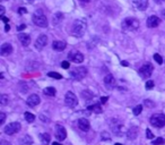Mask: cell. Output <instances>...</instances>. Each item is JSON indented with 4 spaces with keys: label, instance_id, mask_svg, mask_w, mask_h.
Wrapping results in <instances>:
<instances>
[{
    "label": "cell",
    "instance_id": "cell-32",
    "mask_svg": "<svg viewBox=\"0 0 165 145\" xmlns=\"http://www.w3.org/2000/svg\"><path fill=\"white\" fill-rule=\"evenodd\" d=\"M154 59H155L156 61H157V63H163V59H162V57H160V54H157V53H155L154 54Z\"/></svg>",
    "mask_w": 165,
    "mask_h": 145
},
{
    "label": "cell",
    "instance_id": "cell-2",
    "mask_svg": "<svg viewBox=\"0 0 165 145\" xmlns=\"http://www.w3.org/2000/svg\"><path fill=\"white\" fill-rule=\"evenodd\" d=\"M121 26L123 31H136L139 27V22L134 17H128L122 22Z\"/></svg>",
    "mask_w": 165,
    "mask_h": 145
},
{
    "label": "cell",
    "instance_id": "cell-36",
    "mask_svg": "<svg viewBox=\"0 0 165 145\" xmlns=\"http://www.w3.org/2000/svg\"><path fill=\"white\" fill-rule=\"evenodd\" d=\"M69 66H70V65H69L68 61H62V63H61V67H62L63 69H68Z\"/></svg>",
    "mask_w": 165,
    "mask_h": 145
},
{
    "label": "cell",
    "instance_id": "cell-24",
    "mask_svg": "<svg viewBox=\"0 0 165 145\" xmlns=\"http://www.w3.org/2000/svg\"><path fill=\"white\" fill-rule=\"evenodd\" d=\"M20 143H22V145H32L33 144V138L29 135H25L23 137V140H20Z\"/></svg>",
    "mask_w": 165,
    "mask_h": 145
},
{
    "label": "cell",
    "instance_id": "cell-38",
    "mask_svg": "<svg viewBox=\"0 0 165 145\" xmlns=\"http://www.w3.org/2000/svg\"><path fill=\"white\" fill-rule=\"evenodd\" d=\"M102 138L103 140H110V136H107V133H102Z\"/></svg>",
    "mask_w": 165,
    "mask_h": 145
},
{
    "label": "cell",
    "instance_id": "cell-44",
    "mask_svg": "<svg viewBox=\"0 0 165 145\" xmlns=\"http://www.w3.org/2000/svg\"><path fill=\"white\" fill-rule=\"evenodd\" d=\"M4 13H5V8H4V6H0V15L4 16Z\"/></svg>",
    "mask_w": 165,
    "mask_h": 145
},
{
    "label": "cell",
    "instance_id": "cell-3",
    "mask_svg": "<svg viewBox=\"0 0 165 145\" xmlns=\"http://www.w3.org/2000/svg\"><path fill=\"white\" fill-rule=\"evenodd\" d=\"M33 23L39 27H48V18L42 13V10H38L33 14Z\"/></svg>",
    "mask_w": 165,
    "mask_h": 145
},
{
    "label": "cell",
    "instance_id": "cell-20",
    "mask_svg": "<svg viewBox=\"0 0 165 145\" xmlns=\"http://www.w3.org/2000/svg\"><path fill=\"white\" fill-rule=\"evenodd\" d=\"M127 137L129 140H135L137 136H138V128L137 127H130L126 133Z\"/></svg>",
    "mask_w": 165,
    "mask_h": 145
},
{
    "label": "cell",
    "instance_id": "cell-18",
    "mask_svg": "<svg viewBox=\"0 0 165 145\" xmlns=\"http://www.w3.org/2000/svg\"><path fill=\"white\" fill-rule=\"evenodd\" d=\"M134 5L139 10H146L148 7V0H134Z\"/></svg>",
    "mask_w": 165,
    "mask_h": 145
},
{
    "label": "cell",
    "instance_id": "cell-19",
    "mask_svg": "<svg viewBox=\"0 0 165 145\" xmlns=\"http://www.w3.org/2000/svg\"><path fill=\"white\" fill-rule=\"evenodd\" d=\"M18 40H20V42L24 47H27L29 43H31V36H29L28 34H18Z\"/></svg>",
    "mask_w": 165,
    "mask_h": 145
},
{
    "label": "cell",
    "instance_id": "cell-21",
    "mask_svg": "<svg viewBox=\"0 0 165 145\" xmlns=\"http://www.w3.org/2000/svg\"><path fill=\"white\" fill-rule=\"evenodd\" d=\"M63 18H64V16H63L62 13H56V14L53 15L52 24H53L54 26H58V25L61 24V22L63 20Z\"/></svg>",
    "mask_w": 165,
    "mask_h": 145
},
{
    "label": "cell",
    "instance_id": "cell-31",
    "mask_svg": "<svg viewBox=\"0 0 165 145\" xmlns=\"http://www.w3.org/2000/svg\"><path fill=\"white\" fill-rule=\"evenodd\" d=\"M142 111V106H137L135 109H134V115H136V116H138L140 112Z\"/></svg>",
    "mask_w": 165,
    "mask_h": 145
},
{
    "label": "cell",
    "instance_id": "cell-50",
    "mask_svg": "<svg viewBox=\"0 0 165 145\" xmlns=\"http://www.w3.org/2000/svg\"><path fill=\"white\" fill-rule=\"evenodd\" d=\"M82 1H84V2H88V1H91V0H82Z\"/></svg>",
    "mask_w": 165,
    "mask_h": 145
},
{
    "label": "cell",
    "instance_id": "cell-10",
    "mask_svg": "<svg viewBox=\"0 0 165 145\" xmlns=\"http://www.w3.org/2000/svg\"><path fill=\"white\" fill-rule=\"evenodd\" d=\"M111 124H112L111 125L112 126L111 127L112 131H113L116 135H118V136H120V137H121V136H123L127 133V131H124V126L122 125L121 122H118V120H117V124H113L112 121H111Z\"/></svg>",
    "mask_w": 165,
    "mask_h": 145
},
{
    "label": "cell",
    "instance_id": "cell-15",
    "mask_svg": "<svg viewBox=\"0 0 165 145\" xmlns=\"http://www.w3.org/2000/svg\"><path fill=\"white\" fill-rule=\"evenodd\" d=\"M160 23V20L157 17V16H151L148 20H147V26L149 29H154V27H157Z\"/></svg>",
    "mask_w": 165,
    "mask_h": 145
},
{
    "label": "cell",
    "instance_id": "cell-47",
    "mask_svg": "<svg viewBox=\"0 0 165 145\" xmlns=\"http://www.w3.org/2000/svg\"><path fill=\"white\" fill-rule=\"evenodd\" d=\"M163 1H164V0H155V2H156V4H162Z\"/></svg>",
    "mask_w": 165,
    "mask_h": 145
},
{
    "label": "cell",
    "instance_id": "cell-52",
    "mask_svg": "<svg viewBox=\"0 0 165 145\" xmlns=\"http://www.w3.org/2000/svg\"><path fill=\"white\" fill-rule=\"evenodd\" d=\"M114 145H122V144H120V143H116Z\"/></svg>",
    "mask_w": 165,
    "mask_h": 145
},
{
    "label": "cell",
    "instance_id": "cell-25",
    "mask_svg": "<svg viewBox=\"0 0 165 145\" xmlns=\"http://www.w3.org/2000/svg\"><path fill=\"white\" fill-rule=\"evenodd\" d=\"M87 109L89 110V111L95 112V113H101V112H102V108H101V106H100V104H94V106H89Z\"/></svg>",
    "mask_w": 165,
    "mask_h": 145
},
{
    "label": "cell",
    "instance_id": "cell-27",
    "mask_svg": "<svg viewBox=\"0 0 165 145\" xmlns=\"http://www.w3.org/2000/svg\"><path fill=\"white\" fill-rule=\"evenodd\" d=\"M25 119H26V121L27 122H33V121L35 120V116L33 115V113H31V112H25Z\"/></svg>",
    "mask_w": 165,
    "mask_h": 145
},
{
    "label": "cell",
    "instance_id": "cell-33",
    "mask_svg": "<svg viewBox=\"0 0 165 145\" xmlns=\"http://www.w3.org/2000/svg\"><path fill=\"white\" fill-rule=\"evenodd\" d=\"M154 87V81H148V82L146 83V88L147 90H151Z\"/></svg>",
    "mask_w": 165,
    "mask_h": 145
},
{
    "label": "cell",
    "instance_id": "cell-22",
    "mask_svg": "<svg viewBox=\"0 0 165 145\" xmlns=\"http://www.w3.org/2000/svg\"><path fill=\"white\" fill-rule=\"evenodd\" d=\"M52 48L56 51H62L66 49V43L63 41H53L52 43Z\"/></svg>",
    "mask_w": 165,
    "mask_h": 145
},
{
    "label": "cell",
    "instance_id": "cell-26",
    "mask_svg": "<svg viewBox=\"0 0 165 145\" xmlns=\"http://www.w3.org/2000/svg\"><path fill=\"white\" fill-rule=\"evenodd\" d=\"M40 138H41V142H42V144L43 145H48L50 143V135L49 134H41L40 135Z\"/></svg>",
    "mask_w": 165,
    "mask_h": 145
},
{
    "label": "cell",
    "instance_id": "cell-8",
    "mask_svg": "<svg viewBox=\"0 0 165 145\" xmlns=\"http://www.w3.org/2000/svg\"><path fill=\"white\" fill-rule=\"evenodd\" d=\"M20 131V122H11L9 125L5 127V133L7 135H14L16 133Z\"/></svg>",
    "mask_w": 165,
    "mask_h": 145
},
{
    "label": "cell",
    "instance_id": "cell-9",
    "mask_svg": "<svg viewBox=\"0 0 165 145\" xmlns=\"http://www.w3.org/2000/svg\"><path fill=\"white\" fill-rule=\"evenodd\" d=\"M68 59L69 60H71V61H74V63H82V60H84V54L80 53L79 51L73 50V51L69 52Z\"/></svg>",
    "mask_w": 165,
    "mask_h": 145
},
{
    "label": "cell",
    "instance_id": "cell-40",
    "mask_svg": "<svg viewBox=\"0 0 165 145\" xmlns=\"http://www.w3.org/2000/svg\"><path fill=\"white\" fill-rule=\"evenodd\" d=\"M107 100H109V97H101V103H106Z\"/></svg>",
    "mask_w": 165,
    "mask_h": 145
},
{
    "label": "cell",
    "instance_id": "cell-48",
    "mask_svg": "<svg viewBox=\"0 0 165 145\" xmlns=\"http://www.w3.org/2000/svg\"><path fill=\"white\" fill-rule=\"evenodd\" d=\"M23 1H24V2H28V4H31V2H33L34 0H23Z\"/></svg>",
    "mask_w": 165,
    "mask_h": 145
},
{
    "label": "cell",
    "instance_id": "cell-1",
    "mask_svg": "<svg viewBox=\"0 0 165 145\" xmlns=\"http://www.w3.org/2000/svg\"><path fill=\"white\" fill-rule=\"evenodd\" d=\"M86 27H87V25H86L85 20H77L74 22L71 32L76 38H80L86 32Z\"/></svg>",
    "mask_w": 165,
    "mask_h": 145
},
{
    "label": "cell",
    "instance_id": "cell-43",
    "mask_svg": "<svg viewBox=\"0 0 165 145\" xmlns=\"http://www.w3.org/2000/svg\"><path fill=\"white\" fill-rule=\"evenodd\" d=\"M1 20H2V22H5L6 24L9 22V18H7V17H5V16H1Z\"/></svg>",
    "mask_w": 165,
    "mask_h": 145
},
{
    "label": "cell",
    "instance_id": "cell-7",
    "mask_svg": "<svg viewBox=\"0 0 165 145\" xmlns=\"http://www.w3.org/2000/svg\"><path fill=\"white\" fill-rule=\"evenodd\" d=\"M64 102H66V104L68 106H70V108H75L78 103V99H77V97L75 95V93L67 92L66 97H64Z\"/></svg>",
    "mask_w": 165,
    "mask_h": 145
},
{
    "label": "cell",
    "instance_id": "cell-29",
    "mask_svg": "<svg viewBox=\"0 0 165 145\" xmlns=\"http://www.w3.org/2000/svg\"><path fill=\"white\" fill-rule=\"evenodd\" d=\"M164 142L165 140H163L162 137H157L156 140H154L152 142V145H162V144H164Z\"/></svg>",
    "mask_w": 165,
    "mask_h": 145
},
{
    "label": "cell",
    "instance_id": "cell-46",
    "mask_svg": "<svg viewBox=\"0 0 165 145\" xmlns=\"http://www.w3.org/2000/svg\"><path fill=\"white\" fill-rule=\"evenodd\" d=\"M10 29V26L8 24H6V26H5V32H8Z\"/></svg>",
    "mask_w": 165,
    "mask_h": 145
},
{
    "label": "cell",
    "instance_id": "cell-28",
    "mask_svg": "<svg viewBox=\"0 0 165 145\" xmlns=\"http://www.w3.org/2000/svg\"><path fill=\"white\" fill-rule=\"evenodd\" d=\"M8 102H9V97H8L7 94H2V95L0 97V103H1V106H6Z\"/></svg>",
    "mask_w": 165,
    "mask_h": 145
},
{
    "label": "cell",
    "instance_id": "cell-34",
    "mask_svg": "<svg viewBox=\"0 0 165 145\" xmlns=\"http://www.w3.org/2000/svg\"><path fill=\"white\" fill-rule=\"evenodd\" d=\"M6 120V115L4 112H0V125H2Z\"/></svg>",
    "mask_w": 165,
    "mask_h": 145
},
{
    "label": "cell",
    "instance_id": "cell-16",
    "mask_svg": "<svg viewBox=\"0 0 165 145\" xmlns=\"http://www.w3.org/2000/svg\"><path fill=\"white\" fill-rule=\"evenodd\" d=\"M13 52V47H11V44L9 43H4L1 45V48H0V54L1 56H9L10 53Z\"/></svg>",
    "mask_w": 165,
    "mask_h": 145
},
{
    "label": "cell",
    "instance_id": "cell-23",
    "mask_svg": "<svg viewBox=\"0 0 165 145\" xmlns=\"http://www.w3.org/2000/svg\"><path fill=\"white\" fill-rule=\"evenodd\" d=\"M56 88L54 87H45L43 90L44 95H48V97H54L56 95Z\"/></svg>",
    "mask_w": 165,
    "mask_h": 145
},
{
    "label": "cell",
    "instance_id": "cell-30",
    "mask_svg": "<svg viewBox=\"0 0 165 145\" xmlns=\"http://www.w3.org/2000/svg\"><path fill=\"white\" fill-rule=\"evenodd\" d=\"M48 75L50 76V77L57 78V79H61V78H62V76H61L60 74H58V72H48Z\"/></svg>",
    "mask_w": 165,
    "mask_h": 145
},
{
    "label": "cell",
    "instance_id": "cell-53",
    "mask_svg": "<svg viewBox=\"0 0 165 145\" xmlns=\"http://www.w3.org/2000/svg\"><path fill=\"white\" fill-rule=\"evenodd\" d=\"M2 1H6V0H2Z\"/></svg>",
    "mask_w": 165,
    "mask_h": 145
},
{
    "label": "cell",
    "instance_id": "cell-12",
    "mask_svg": "<svg viewBox=\"0 0 165 145\" xmlns=\"http://www.w3.org/2000/svg\"><path fill=\"white\" fill-rule=\"evenodd\" d=\"M46 43H48V36L42 34V35H40L39 38L36 39V41H35V49H36V50H42V49L46 45Z\"/></svg>",
    "mask_w": 165,
    "mask_h": 145
},
{
    "label": "cell",
    "instance_id": "cell-37",
    "mask_svg": "<svg viewBox=\"0 0 165 145\" xmlns=\"http://www.w3.org/2000/svg\"><path fill=\"white\" fill-rule=\"evenodd\" d=\"M17 11H18V14L24 15V14H26V13H27V9H26V8H24V7H22V8H20V9L17 10Z\"/></svg>",
    "mask_w": 165,
    "mask_h": 145
},
{
    "label": "cell",
    "instance_id": "cell-14",
    "mask_svg": "<svg viewBox=\"0 0 165 145\" xmlns=\"http://www.w3.org/2000/svg\"><path fill=\"white\" fill-rule=\"evenodd\" d=\"M40 97L38 94H32V95H29L27 97V100H26V103L28 104L29 106H36L38 104L40 103Z\"/></svg>",
    "mask_w": 165,
    "mask_h": 145
},
{
    "label": "cell",
    "instance_id": "cell-17",
    "mask_svg": "<svg viewBox=\"0 0 165 145\" xmlns=\"http://www.w3.org/2000/svg\"><path fill=\"white\" fill-rule=\"evenodd\" d=\"M78 127L82 131H89V122H88L87 119L80 118V119H78Z\"/></svg>",
    "mask_w": 165,
    "mask_h": 145
},
{
    "label": "cell",
    "instance_id": "cell-4",
    "mask_svg": "<svg viewBox=\"0 0 165 145\" xmlns=\"http://www.w3.org/2000/svg\"><path fill=\"white\" fill-rule=\"evenodd\" d=\"M151 124L156 128H162L165 126V115L155 113L151 117Z\"/></svg>",
    "mask_w": 165,
    "mask_h": 145
},
{
    "label": "cell",
    "instance_id": "cell-41",
    "mask_svg": "<svg viewBox=\"0 0 165 145\" xmlns=\"http://www.w3.org/2000/svg\"><path fill=\"white\" fill-rule=\"evenodd\" d=\"M0 145H11V143L7 142V140H1V142H0Z\"/></svg>",
    "mask_w": 165,
    "mask_h": 145
},
{
    "label": "cell",
    "instance_id": "cell-6",
    "mask_svg": "<svg viewBox=\"0 0 165 145\" xmlns=\"http://www.w3.org/2000/svg\"><path fill=\"white\" fill-rule=\"evenodd\" d=\"M152 74H153V65L149 63H145L144 66H141L140 69H139V75H140L141 77L144 78H148L152 76Z\"/></svg>",
    "mask_w": 165,
    "mask_h": 145
},
{
    "label": "cell",
    "instance_id": "cell-35",
    "mask_svg": "<svg viewBox=\"0 0 165 145\" xmlns=\"http://www.w3.org/2000/svg\"><path fill=\"white\" fill-rule=\"evenodd\" d=\"M146 136H147V138H149V140H152L153 137H154V135H153V133H152L149 129H147L146 131Z\"/></svg>",
    "mask_w": 165,
    "mask_h": 145
},
{
    "label": "cell",
    "instance_id": "cell-39",
    "mask_svg": "<svg viewBox=\"0 0 165 145\" xmlns=\"http://www.w3.org/2000/svg\"><path fill=\"white\" fill-rule=\"evenodd\" d=\"M26 29V25L22 24V25H20V26L17 27V31H23V29Z\"/></svg>",
    "mask_w": 165,
    "mask_h": 145
},
{
    "label": "cell",
    "instance_id": "cell-51",
    "mask_svg": "<svg viewBox=\"0 0 165 145\" xmlns=\"http://www.w3.org/2000/svg\"><path fill=\"white\" fill-rule=\"evenodd\" d=\"M53 145H61L60 143H53Z\"/></svg>",
    "mask_w": 165,
    "mask_h": 145
},
{
    "label": "cell",
    "instance_id": "cell-42",
    "mask_svg": "<svg viewBox=\"0 0 165 145\" xmlns=\"http://www.w3.org/2000/svg\"><path fill=\"white\" fill-rule=\"evenodd\" d=\"M40 118H41V120H42V121H45V122H48V121H49L48 118H46V117H44L43 115H41V116H40Z\"/></svg>",
    "mask_w": 165,
    "mask_h": 145
},
{
    "label": "cell",
    "instance_id": "cell-49",
    "mask_svg": "<svg viewBox=\"0 0 165 145\" xmlns=\"http://www.w3.org/2000/svg\"><path fill=\"white\" fill-rule=\"evenodd\" d=\"M162 15H163V17H164V18H165V9L163 10V11H162Z\"/></svg>",
    "mask_w": 165,
    "mask_h": 145
},
{
    "label": "cell",
    "instance_id": "cell-13",
    "mask_svg": "<svg viewBox=\"0 0 165 145\" xmlns=\"http://www.w3.org/2000/svg\"><path fill=\"white\" fill-rule=\"evenodd\" d=\"M56 137H57L58 140H63L67 137V131L62 126L58 125L56 127Z\"/></svg>",
    "mask_w": 165,
    "mask_h": 145
},
{
    "label": "cell",
    "instance_id": "cell-11",
    "mask_svg": "<svg viewBox=\"0 0 165 145\" xmlns=\"http://www.w3.org/2000/svg\"><path fill=\"white\" fill-rule=\"evenodd\" d=\"M104 85L106 87L107 90H113L114 87L117 86V81H116V78L113 77V75L111 74H109L105 76L104 78Z\"/></svg>",
    "mask_w": 165,
    "mask_h": 145
},
{
    "label": "cell",
    "instance_id": "cell-5",
    "mask_svg": "<svg viewBox=\"0 0 165 145\" xmlns=\"http://www.w3.org/2000/svg\"><path fill=\"white\" fill-rule=\"evenodd\" d=\"M87 75V69L85 67H77L73 69L70 72V76L75 79H82Z\"/></svg>",
    "mask_w": 165,
    "mask_h": 145
},
{
    "label": "cell",
    "instance_id": "cell-45",
    "mask_svg": "<svg viewBox=\"0 0 165 145\" xmlns=\"http://www.w3.org/2000/svg\"><path fill=\"white\" fill-rule=\"evenodd\" d=\"M121 65L123 66V67H128V66H129V63H128V61H122Z\"/></svg>",
    "mask_w": 165,
    "mask_h": 145
}]
</instances>
